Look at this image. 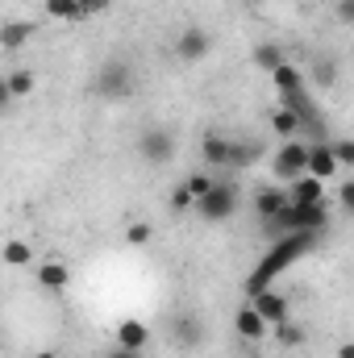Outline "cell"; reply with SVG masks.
<instances>
[{
  "label": "cell",
  "mask_w": 354,
  "mask_h": 358,
  "mask_svg": "<svg viewBox=\"0 0 354 358\" xmlns=\"http://www.w3.org/2000/svg\"><path fill=\"white\" fill-rule=\"evenodd\" d=\"M283 4H309V0H283Z\"/></svg>",
  "instance_id": "cell-34"
},
{
  "label": "cell",
  "mask_w": 354,
  "mask_h": 358,
  "mask_svg": "<svg viewBox=\"0 0 354 358\" xmlns=\"http://www.w3.org/2000/svg\"><path fill=\"white\" fill-rule=\"evenodd\" d=\"M183 183H187V192H192V196L200 200L204 192H213V183H217V179H208V176H200V171H196V176H187Z\"/></svg>",
  "instance_id": "cell-29"
},
{
  "label": "cell",
  "mask_w": 354,
  "mask_h": 358,
  "mask_svg": "<svg viewBox=\"0 0 354 358\" xmlns=\"http://www.w3.org/2000/svg\"><path fill=\"white\" fill-rule=\"evenodd\" d=\"M171 334H176V342L183 350L204 346V321H200L196 313H176V317H171Z\"/></svg>",
  "instance_id": "cell-9"
},
{
  "label": "cell",
  "mask_w": 354,
  "mask_h": 358,
  "mask_svg": "<svg viewBox=\"0 0 354 358\" xmlns=\"http://www.w3.org/2000/svg\"><path fill=\"white\" fill-rule=\"evenodd\" d=\"M80 8H84V17H104L108 0H80Z\"/></svg>",
  "instance_id": "cell-31"
},
{
  "label": "cell",
  "mask_w": 354,
  "mask_h": 358,
  "mask_svg": "<svg viewBox=\"0 0 354 358\" xmlns=\"http://www.w3.org/2000/svg\"><path fill=\"white\" fill-rule=\"evenodd\" d=\"M330 221V204H288L275 221H263V234L283 238V234H300V229H325Z\"/></svg>",
  "instance_id": "cell-2"
},
{
  "label": "cell",
  "mask_w": 354,
  "mask_h": 358,
  "mask_svg": "<svg viewBox=\"0 0 354 358\" xmlns=\"http://www.w3.org/2000/svg\"><path fill=\"white\" fill-rule=\"evenodd\" d=\"M208 46H213V34L200 29V25H187V29L176 38V55L183 59V63H200V59L208 55Z\"/></svg>",
  "instance_id": "cell-8"
},
{
  "label": "cell",
  "mask_w": 354,
  "mask_h": 358,
  "mask_svg": "<svg viewBox=\"0 0 354 358\" xmlns=\"http://www.w3.org/2000/svg\"><path fill=\"white\" fill-rule=\"evenodd\" d=\"M271 129H275L283 142H292V138H300V117H296L292 108H283V104H279V108L271 113Z\"/></svg>",
  "instance_id": "cell-21"
},
{
  "label": "cell",
  "mask_w": 354,
  "mask_h": 358,
  "mask_svg": "<svg viewBox=\"0 0 354 358\" xmlns=\"http://www.w3.org/2000/svg\"><path fill=\"white\" fill-rule=\"evenodd\" d=\"M34 38V21H4V29H0V50H8V55H17L25 42Z\"/></svg>",
  "instance_id": "cell-15"
},
{
  "label": "cell",
  "mask_w": 354,
  "mask_h": 358,
  "mask_svg": "<svg viewBox=\"0 0 354 358\" xmlns=\"http://www.w3.org/2000/svg\"><path fill=\"white\" fill-rule=\"evenodd\" d=\"M234 329H238V338H242V342H263L271 325L263 321V313H259L255 304H242V308L234 313Z\"/></svg>",
  "instance_id": "cell-10"
},
{
  "label": "cell",
  "mask_w": 354,
  "mask_h": 358,
  "mask_svg": "<svg viewBox=\"0 0 354 358\" xmlns=\"http://www.w3.org/2000/svg\"><path fill=\"white\" fill-rule=\"evenodd\" d=\"M134 150H138L146 163H171V159H176V138H171L167 129H146Z\"/></svg>",
  "instance_id": "cell-6"
},
{
  "label": "cell",
  "mask_w": 354,
  "mask_h": 358,
  "mask_svg": "<svg viewBox=\"0 0 354 358\" xmlns=\"http://www.w3.org/2000/svg\"><path fill=\"white\" fill-rule=\"evenodd\" d=\"M134 88H138V76H134V67L125 59H108L92 76V92L100 100H125V96H134Z\"/></svg>",
  "instance_id": "cell-3"
},
{
  "label": "cell",
  "mask_w": 354,
  "mask_h": 358,
  "mask_svg": "<svg viewBox=\"0 0 354 358\" xmlns=\"http://www.w3.org/2000/svg\"><path fill=\"white\" fill-rule=\"evenodd\" d=\"M330 146H334V155H338L342 167H354V138H334Z\"/></svg>",
  "instance_id": "cell-28"
},
{
  "label": "cell",
  "mask_w": 354,
  "mask_h": 358,
  "mask_svg": "<svg viewBox=\"0 0 354 358\" xmlns=\"http://www.w3.org/2000/svg\"><path fill=\"white\" fill-rule=\"evenodd\" d=\"M234 213H238V183H229V179H217L213 192H204V196L196 200V217L208 221V225L229 221Z\"/></svg>",
  "instance_id": "cell-4"
},
{
  "label": "cell",
  "mask_w": 354,
  "mask_h": 358,
  "mask_svg": "<svg viewBox=\"0 0 354 358\" xmlns=\"http://www.w3.org/2000/svg\"><path fill=\"white\" fill-rule=\"evenodd\" d=\"M271 84L279 88V96H296V92H309V71H300V67L283 63L279 71H271Z\"/></svg>",
  "instance_id": "cell-14"
},
{
  "label": "cell",
  "mask_w": 354,
  "mask_h": 358,
  "mask_svg": "<svg viewBox=\"0 0 354 358\" xmlns=\"http://www.w3.org/2000/svg\"><path fill=\"white\" fill-rule=\"evenodd\" d=\"M150 238H155V229H150L146 221H138V225L125 229V242H129V246H150Z\"/></svg>",
  "instance_id": "cell-27"
},
{
  "label": "cell",
  "mask_w": 354,
  "mask_h": 358,
  "mask_svg": "<svg viewBox=\"0 0 354 358\" xmlns=\"http://www.w3.org/2000/svg\"><path fill=\"white\" fill-rule=\"evenodd\" d=\"M309 150H313V142H304V138H292V142H283L275 155H271V176L275 179H300L309 176Z\"/></svg>",
  "instance_id": "cell-5"
},
{
  "label": "cell",
  "mask_w": 354,
  "mask_h": 358,
  "mask_svg": "<svg viewBox=\"0 0 354 358\" xmlns=\"http://www.w3.org/2000/svg\"><path fill=\"white\" fill-rule=\"evenodd\" d=\"M338 204H342V213H354V179H342V187H338Z\"/></svg>",
  "instance_id": "cell-30"
},
{
  "label": "cell",
  "mask_w": 354,
  "mask_h": 358,
  "mask_svg": "<svg viewBox=\"0 0 354 358\" xmlns=\"http://www.w3.org/2000/svg\"><path fill=\"white\" fill-rule=\"evenodd\" d=\"M234 150H238V142H229V138H221V134H208V138L200 142V155H204V163H213V167H234Z\"/></svg>",
  "instance_id": "cell-13"
},
{
  "label": "cell",
  "mask_w": 354,
  "mask_h": 358,
  "mask_svg": "<svg viewBox=\"0 0 354 358\" xmlns=\"http://www.w3.org/2000/svg\"><path fill=\"white\" fill-rule=\"evenodd\" d=\"M317 238H321V229H300V234H283V238H275V246H267L263 263L250 271V279H246V296L267 292L271 279H275L279 271H288L296 259H304V255L317 246Z\"/></svg>",
  "instance_id": "cell-1"
},
{
  "label": "cell",
  "mask_w": 354,
  "mask_h": 358,
  "mask_svg": "<svg viewBox=\"0 0 354 358\" xmlns=\"http://www.w3.org/2000/svg\"><path fill=\"white\" fill-rule=\"evenodd\" d=\"M146 342H150V329L142 325V321H121L117 325V346H125V350H146Z\"/></svg>",
  "instance_id": "cell-17"
},
{
  "label": "cell",
  "mask_w": 354,
  "mask_h": 358,
  "mask_svg": "<svg viewBox=\"0 0 354 358\" xmlns=\"http://www.w3.org/2000/svg\"><path fill=\"white\" fill-rule=\"evenodd\" d=\"M338 21L354 25V0H338Z\"/></svg>",
  "instance_id": "cell-32"
},
{
  "label": "cell",
  "mask_w": 354,
  "mask_h": 358,
  "mask_svg": "<svg viewBox=\"0 0 354 358\" xmlns=\"http://www.w3.org/2000/svg\"><path fill=\"white\" fill-rule=\"evenodd\" d=\"M29 92H34V67H17V71H8V80H4V100L29 96Z\"/></svg>",
  "instance_id": "cell-22"
},
{
  "label": "cell",
  "mask_w": 354,
  "mask_h": 358,
  "mask_svg": "<svg viewBox=\"0 0 354 358\" xmlns=\"http://www.w3.org/2000/svg\"><path fill=\"white\" fill-rule=\"evenodd\" d=\"M250 304L263 313V321L275 329V325H283V321H292V304H288V296L283 292H275V287H267L259 296H250Z\"/></svg>",
  "instance_id": "cell-7"
},
{
  "label": "cell",
  "mask_w": 354,
  "mask_h": 358,
  "mask_svg": "<svg viewBox=\"0 0 354 358\" xmlns=\"http://www.w3.org/2000/svg\"><path fill=\"white\" fill-rule=\"evenodd\" d=\"M34 279H38L46 292H63V287L71 283V271L63 267V263H42V267L34 271Z\"/></svg>",
  "instance_id": "cell-18"
},
{
  "label": "cell",
  "mask_w": 354,
  "mask_h": 358,
  "mask_svg": "<svg viewBox=\"0 0 354 358\" xmlns=\"http://www.w3.org/2000/svg\"><path fill=\"white\" fill-rule=\"evenodd\" d=\"M171 213H196V196L187 192V183H179L171 192Z\"/></svg>",
  "instance_id": "cell-26"
},
{
  "label": "cell",
  "mask_w": 354,
  "mask_h": 358,
  "mask_svg": "<svg viewBox=\"0 0 354 358\" xmlns=\"http://www.w3.org/2000/svg\"><path fill=\"white\" fill-rule=\"evenodd\" d=\"M288 204H292V192H283V187H259V196H255L259 225H263V221H275V217H279Z\"/></svg>",
  "instance_id": "cell-11"
},
{
  "label": "cell",
  "mask_w": 354,
  "mask_h": 358,
  "mask_svg": "<svg viewBox=\"0 0 354 358\" xmlns=\"http://www.w3.org/2000/svg\"><path fill=\"white\" fill-rule=\"evenodd\" d=\"M338 358H354V342H342L338 346Z\"/></svg>",
  "instance_id": "cell-33"
},
{
  "label": "cell",
  "mask_w": 354,
  "mask_h": 358,
  "mask_svg": "<svg viewBox=\"0 0 354 358\" xmlns=\"http://www.w3.org/2000/svg\"><path fill=\"white\" fill-rule=\"evenodd\" d=\"M338 155H334V146L330 142H313V150H309V176L313 179H334L338 176Z\"/></svg>",
  "instance_id": "cell-12"
},
{
  "label": "cell",
  "mask_w": 354,
  "mask_h": 358,
  "mask_svg": "<svg viewBox=\"0 0 354 358\" xmlns=\"http://www.w3.org/2000/svg\"><path fill=\"white\" fill-rule=\"evenodd\" d=\"M46 13L55 21H88L84 8H80V0H46Z\"/></svg>",
  "instance_id": "cell-23"
},
{
  "label": "cell",
  "mask_w": 354,
  "mask_h": 358,
  "mask_svg": "<svg viewBox=\"0 0 354 358\" xmlns=\"http://www.w3.org/2000/svg\"><path fill=\"white\" fill-rule=\"evenodd\" d=\"M338 76H342V67H338V59H313V67H309V80L317 84V88H334L338 84Z\"/></svg>",
  "instance_id": "cell-19"
},
{
  "label": "cell",
  "mask_w": 354,
  "mask_h": 358,
  "mask_svg": "<svg viewBox=\"0 0 354 358\" xmlns=\"http://www.w3.org/2000/svg\"><path fill=\"white\" fill-rule=\"evenodd\" d=\"M275 342L288 346V350H292V346H304V329H300L296 321H283V325H275Z\"/></svg>",
  "instance_id": "cell-25"
},
{
  "label": "cell",
  "mask_w": 354,
  "mask_h": 358,
  "mask_svg": "<svg viewBox=\"0 0 354 358\" xmlns=\"http://www.w3.org/2000/svg\"><path fill=\"white\" fill-rule=\"evenodd\" d=\"M283 63H288V59H283V46H279V42H259V46H255V67H259V71L271 76V71H279Z\"/></svg>",
  "instance_id": "cell-20"
},
{
  "label": "cell",
  "mask_w": 354,
  "mask_h": 358,
  "mask_svg": "<svg viewBox=\"0 0 354 358\" xmlns=\"http://www.w3.org/2000/svg\"><path fill=\"white\" fill-rule=\"evenodd\" d=\"M4 263H8V267H29V263H34V246L8 242V246H4Z\"/></svg>",
  "instance_id": "cell-24"
},
{
  "label": "cell",
  "mask_w": 354,
  "mask_h": 358,
  "mask_svg": "<svg viewBox=\"0 0 354 358\" xmlns=\"http://www.w3.org/2000/svg\"><path fill=\"white\" fill-rule=\"evenodd\" d=\"M292 200L296 204H325V179H313V176H300L292 179Z\"/></svg>",
  "instance_id": "cell-16"
}]
</instances>
